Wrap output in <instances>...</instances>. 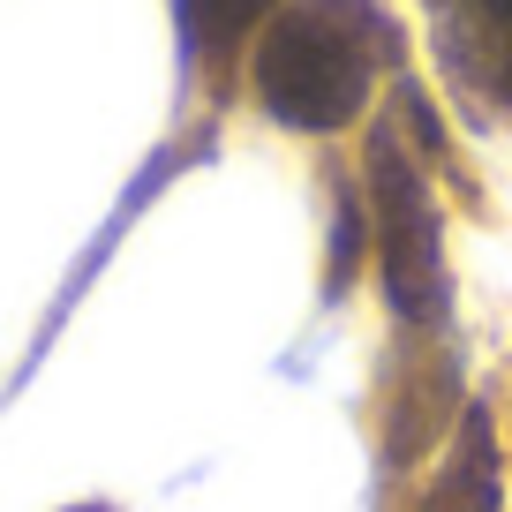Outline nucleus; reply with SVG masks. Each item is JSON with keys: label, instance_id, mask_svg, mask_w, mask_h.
Segmentation results:
<instances>
[{"label": "nucleus", "instance_id": "obj_1", "mask_svg": "<svg viewBox=\"0 0 512 512\" xmlns=\"http://www.w3.org/2000/svg\"><path fill=\"white\" fill-rule=\"evenodd\" d=\"M384 68V8L377 0H287L256 31V106L279 128L332 136L369 106Z\"/></svg>", "mask_w": 512, "mask_h": 512}, {"label": "nucleus", "instance_id": "obj_2", "mask_svg": "<svg viewBox=\"0 0 512 512\" xmlns=\"http://www.w3.org/2000/svg\"><path fill=\"white\" fill-rule=\"evenodd\" d=\"M369 219H377L384 294L415 324H445L452 272H445V226H437L430 181L400 151V128H369Z\"/></svg>", "mask_w": 512, "mask_h": 512}, {"label": "nucleus", "instance_id": "obj_3", "mask_svg": "<svg viewBox=\"0 0 512 512\" xmlns=\"http://www.w3.org/2000/svg\"><path fill=\"white\" fill-rule=\"evenodd\" d=\"M422 512H497V437H490V415H482V407L460 415L452 460L437 467V482L422 490Z\"/></svg>", "mask_w": 512, "mask_h": 512}, {"label": "nucleus", "instance_id": "obj_4", "mask_svg": "<svg viewBox=\"0 0 512 512\" xmlns=\"http://www.w3.org/2000/svg\"><path fill=\"white\" fill-rule=\"evenodd\" d=\"M264 8H279V0H181V23L204 53H226L264 23Z\"/></svg>", "mask_w": 512, "mask_h": 512}, {"label": "nucleus", "instance_id": "obj_5", "mask_svg": "<svg viewBox=\"0 0 512 512\" xmlns=\"http://www.w3.org/2000/svg\"><path fill=\"white\" fill-rule=\"evenodd\" d=\"M482 8H490V16L505 23V31H512V0H482Z\"/></svg>", "mask_w": 512, "mask_h": 512}, {"label": "nucleus", "instance_id": "obj_6", "mask_svg": "<svg viewBox=\"0 0 512 512\" xmlns=\"http://www.w3.org/2000/svg\"><path fill=\"white\" fill-rule=\"evenodd\" d=\"M91 512H98V505H91Z\"/></svg>", "mask_w": 512, "mask_h": 512}]
</instances>
